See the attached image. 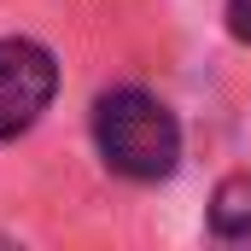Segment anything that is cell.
<instances>
[{"instance_id":"cell-3","label":"cell","mask_w":251,"mask_h":251,"mask_svg":"<svg viewBox=\"0 0 251 251\" xmlns=\"http://www.w3.org/2000/svg\"><path fill=\"white\" fill-rule=\"evenodd\" d=\"M210 234H222V240L251 234V170H234L210 193Z\"/></svg>"},{"instance_id":"cell-4","label":"cell","mask_w":251,"mask_h":251,"mask_svg":"<svg viewBox=\"0 0 251 251\" xmlns=\"http://www.w3.org/2000/svg\"><path fill=\"white\" fill-rule=\"evenodd\" d=\"M222 18H228V35L251 47V0H228V12H222Z\"/></svg>"},{"instance_id":"cell-1","label":"cell","mask_w":251,"mask_h":251,"mask_svg":"<svg viewBox=\"0 0 251 251\" xmlns=\"http://www.w3.org/2000/svg\"><path fill=\"white\" fill-rule=\"evenodd\" d=\"M94 140H100V158L128 181H164L181 164V123L146 88L105 94L94 105Z\"/></svg>"},{"instance_id":"cell-2","label":"cell","mask_w":251,"mask_h":251,"mask_svg":"<svg viewBox=\"0 0 251 251\" xmlns=\"http://www.w3.org/2000/svg\"><path fill=\"white\" fill-rule=\"evenodd\" d=\"M53 88H59L53 53L29 35H6L0 41V140H18L24 128H35V117L53 105Z\"/></svg>"}]
</instances>
